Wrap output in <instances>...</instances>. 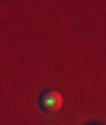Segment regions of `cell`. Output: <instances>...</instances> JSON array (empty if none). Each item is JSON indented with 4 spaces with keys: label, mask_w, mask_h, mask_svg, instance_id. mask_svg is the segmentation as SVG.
Masks as SVG:
<instances>
[{
    "label": "cell",
    "mask_w": 106,
    "mask_h": 125,
    "mask_svg": "<svg viewBox=\"0 0 106 125\" xmlns=\"http://www.w3.org/2000/svg\"><path fill=\"white\" fill-rule=\"evenodd\" d=\"M62 103H64L62 92H53V89L42 92V97H39V106H42V111H59V108H62Z\"/></svg>",
    "instance_id": "6da1fadb"
}]
</instances>
